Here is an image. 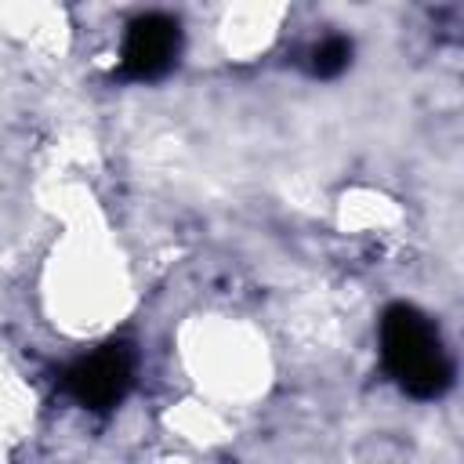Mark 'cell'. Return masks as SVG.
<instances>
[{"label":"cell","mask_w":464,"mask_h":464,"mask_svg":"<svg viewBox=\"0 0 464 464\" xmlns=\"http://www.w3.org/2000/svg\"><path fill=\"white\" fill-rule=\"evenodd\" d=\"M381 359L388 377L413 399H439L453 384V359L439 326L413 304H388L381 315Z\"/></svg>","instance_id":"6da1fadb"},{"label":"cell","mask_w":464,"mask_h":464,"mask_svg":"<svg viewBox=\"0 0 464 464\" xmlns=\"http://www.w3.org/2000/svg\"><path fill=\"white\" fill-rule=\"evenodd\" d=\"M134 384V348L123 341H109L98 352L76 359L65 373H62V388L69 399H76L80 406L105 413L112 406L123 402V395Z\"/></svg>","instance_id":"7a4b0ae2"},{"label":"cell","mask_w":464,"mask_h":464,"mask_svg":"<svg viewBox=\"0 0 464 464\" xmlns=\"http://www.w3.org/2000/svg\"><path fill=\"white\" fill-rule=\"evenodd\" d=\"M181 54V25L163 11L138 14L120 47V76L123 80H160L178 65Z\"/></svg>","instance_id":"3957f363"},{"label":"cell","mask_w":464,"mask_h":464,"mask_svg":"<svg viewBox=\"0 0 464 464\" xmlns=\"http://www.w3.org/2000/svg\"><path fill=\"white\" fill-rule=\"evenodd\" d=\"M348 62H352V40L348 36H326L308 51V72L319 80L341 76L348 69Z\"/></svg>","instance_id":"277c9868"}]
</instances>
